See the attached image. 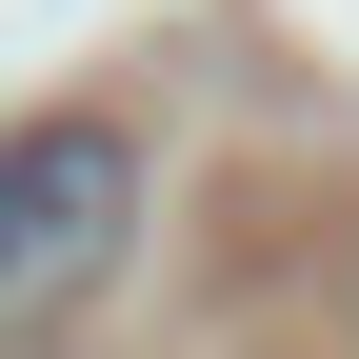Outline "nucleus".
<instances>
[{"mask_svg": "<svg viewBox=\"0 0 359 359\" xmlns=\"http://www.w3.org/2000/svg\"><path fill=\"white\" fill-rule=\"evenodd\" d=\"M120 240H140V140L120 120H20L0 140V359L60 339L120 280Z\"/></svg>", "mask_w": 359, "mask_h": 359, "instance_id": "obj_1", "label": "nucleus"}]
</instances>
